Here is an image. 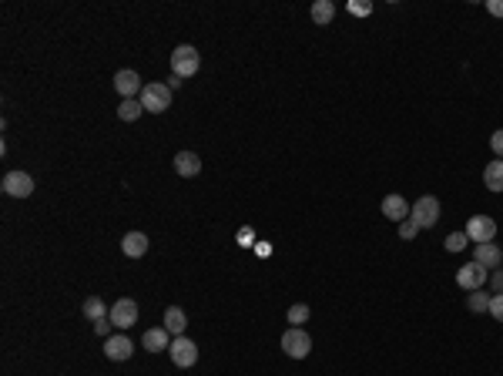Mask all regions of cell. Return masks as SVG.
Masks as SVG:
<instances>
[{"instance_id": "cell-1", "label": "cell", "mask_w": 503, "mask_h": 376, "mask_svg": "<svg viewBox=\"0 0 503 376\" xmlns=\"http://www.w3.org/2000/svg\"><path fill=\"white\" fill-rule=\"evenodd\" d=\"M198 67H202V57H198V51L192 44H181V47L171 51V74H178L181 81L198 74Z\"/></svg>"}, {"instance_id": "cell-2", "label": "cell", "mask_w": 503, "mask_h": 376, "mask_svg": "<svg viewBox=\"0 0 503 376\" xmlns=\"http://www.w3.org/2000/svg\"><path fill=\"white\" fill-rule=\"evenodd\" d=\"M141 108L144 111H151V115H161V111H168L171 108V88L168 84H161V81H155V84H144L141 91Z\"/></svg>"}, {"instance_id": "cell-3", "label": "cell", "mask_w": 503, "mask_h": 376, "mask_svg": "<svg viewBox=\"0 0 503 376\" xmlns=\"http://www.w3.org/2000/svg\"><path fill=\"white\" fill-rule=\"evenodd\" d=\"M282 350H285V356H292V360H306L312 350V336L306 329H299V326H289L282 336Z\"/></svg>"}, {"instance_id": "cell-4", "label": "cell", "mask_w": 503, "mask_h": 376, "mask_svg": "<svg viewBox=\"0 0 503 376\" xmlns=\"http://www.w3.org/2000/svg\"><path fill=\"white\" fill-rule=\"evenodd\" d=\"M410 219H413L420 229H433L439 222V198L436 195H423V198L410 208Z\"/></svg>"}, {"instance_id": "cell-5", "label": "cell", "mask_w": 503, "mask_h": 376, "mask_svg": "<svg viewBox=\"0 0 503 376\" xmlns=\"http://www.w3.org/2000/svg\"><path fill=\"white\" fill-rule=\"evenodd\" d=\"M487 283H490V273H487L480 262H466V266L456 269V285L466 289V292H477V289H483Z\"/></svg>"}, {"instance_id": "cell-6", "label": "cell", "mask_w": 503, "mask_h": 376, "mask_svg": "<svg viewBox=\"0 0 503 376\" xmlns=\"http://www.w3.org/2000/svg\"><path fill=\"white\" fill-rule=\"evenodd\" d=\"M168 353H171V363L181 366V370H188V366L198 363V346H195L188 336H175L171 346H168Z\"/></svg>"}, {"instance_id": "cell-7", "label": "cell", "mask_w": 503, "mask_h": 376, "mask_svg": "<svg viewBox=\"0 0 503 376\" xmlns=\"http://www.w3.org/2000/svg\"><path fill=\"white\" fill-rule=\"evenodd\" d=\"M466 239H470V242H493V235H497V222L490 219V215H473V219L466 222Z\"/></svg>"}, {"instance_id": "cell-8", "label": "cell", "mask_w": 503, "mask_h": 376, "mask_svg": "<svg viewBox=\"0 0 503 376\" xmlns=\"http://www.w3.org/2000/svg\"><path fill=\"white\" fill-rule=\"evenodd\" d=\"M0 188L11 195V198H27V195L34 192V178H30L27 171H7L4 182H0Z\"/></svg>"}, {"instance_id": "cell-9", "label": "cell", "mask_w": 503, "mask_h": 376, "mask_svg": "<svg viewBox=\"0 0 503 376\" xmlns=\"http://www.w3.org/2000/svg\"><path fill=\"white\" fill-rule=\"evenodd\" d=\"M117 329H131V326L138 323V302L134 299H117L115 306H111V316H108Z\"/></svg>"}, {"instance_id": "cell-10", "label": "cell", "mask_w": 503, "mask_h": 376, "mask_svg": "<svg viewBox=\"0 0 503 376\" xmlns=\"http://www.w3.org/2000/svg\"><path fill=\"white\" fill-rule=\"evenodd\" d=\"M131 353H134V343H131L125 333H117V336L104 339V356H108V360L121 363V360H131Z\"/></svg>"}, {"instance_id": "cell-11", "label": "cell", "mask_w": 503, "mask_h": 376, "mask_svg": "<svg viewBox=\"0 0 503 376\" xmlns=\"http://www.w3.org/2000/svg\"><path fill=\"white\" fill-rule=\"evenodd\" d=\"M115 88H117V94L128 101V98H141V91H144V84H141V78L134 74V71H117L115 74Z\"/></svg>"}, {"instance_id": "cell-12", "label": "cell", "mask_w": 503, "mask_h": 376, "mask_svg": "<svg viewBox=\"0 0 503 376\" xmlns=\"http://www.w3.org/2000/svg\"><path fill=\"white\" fill-rule=\"evenodd\" d=\"M473 262H480L483 269H497V266H503V252L493 242H480L473 249Z\"/></svg>"}, {"instance_id": "cell-13", "label": "cell", "mask_w": 503, "mask_h": 376, "mask_svg": "<svg viewBox=\"0 0 503 376\" xmlns=\"http://www.w3.org/2000/svg\"><path fill=\"white\" fill-rule=\"evenodd\" d=\"M383 215H386L389 222H406V215H410V205H406V198L403 195H386L383 198Z\"/></svg>"}, {"instance_id": "cell-14", "label": "cell", "mask_w": 503, "mask_h": 376, "mask_svg": "<svg viewBox=\"0 0 503 376\" xmlns=\"http://www.w3.org/2000/svg\"><path fill=\"white\" fill-rule=\"evenodd\" d=\"M121 252L128 256V259H141L144 252H148V235L144 232H128L121 239Z\"/></svg>"}, {"instance_id": "cell-15", "label": "cell", "mask_w": 503, "mask_h": 376, "mask_svg": "<svg viewBox=\"0 0 503 376\" xmlns=\"http://www.w3.org/2000/svg\"><path fill=\"white\" fill-rule=\"evenodd\" d=\"M175 171H178L181 178H195L202 171V158L195 155V152H178L175 155Z\"/></svg>"}, {"instance_id": "cell-16", "label": "cell", "mask_w": 503, "mask_h": 376, "mask_svg": "<svg viewBox=\"0 0 503 376\" xmlns=\"http://www.w3.org/2000/svg\"><path fill=\"white\" fill-rule=\"evenodd\" d=\"M141 343H144V350L148 353L168 350V346H171V333H168L165 326H161V329H148V333L141 336Z\"/></svg>"}, {"instance_id": "cell-17", "label": "cell", "mask_w": 503, "mask_h": 376, "mask_svg": "<svg viewBox=\"0 0 503 376\" xmlns=\"http://www.w3.org/2000/svg\"><path fill=\"white\" fill-rule=\"evenodd\" d=\"M81 309H84V316H88L91 323H98V319H108V316H111V309H108V302H104L101 296H88Z\"/></svg>"}, {"instance_id": "cell-18", "label": "cell", "mask_w": 503, "mask_h": 376, "mask_svg": "<svg viewBox=\"0 0 503 376\" xmlns=\"http://www.w3.org/2000/svg\"><path fill=\"white\" fill-rule=\"evenodd\" d=\"M185 326H188V316H185V309L171 306V309L165 312V329L171 333V336H185Z\"/></svg>"}, {"instance_id": "cell-19", "label": "cell", "mask_w": 503, "mask_h": 376, "mask_svg": "<svg viewBox=\"0 0 503 376\" xmlns=\"http://www.w3.org/2000/svg\"><path fill=\"white\" fill-rule=\"evenodd\" d=\"M483 185L490 188V192H503V158L490 161L487 169H483Z\"/></svg>"}, {"instance_id": "cell-20", "label": "cell", "mask_w": 503, "mask_h": 376, "mask_svg": "<svg viewBox=\"0 0 503 376\" xmlns=\"http://www.w3.org/2000/svg\"><path fill=\"white\" fill-rule=\"evenodd\" d=\"M333 17H335V4H333V0H316V4H312V21H316L319 27L333 24Z\"/></svg>"}, {"instance_id": "cell-21", "label": "cell", "mask_w": 503, "mask_h": 376, "mask_svg": "<svg viewBox=\"0 0 503 376\" xmlns=\"http://www.w3.org/2000/svg\"><path fill=\"white\" fill-rule=\"evenodd\" d=\"M141 115H144V108L138 98H128V101H121V108H117V118H121V121H138Z\"/></svg>"}, {"instance_id": "cell-22", "label": "cell", "mask_w": 503, "mask_h": 376, "mask_svg": "<svg viewBox=\"0 0 503 376\" xmlns=\"http://www.w3.org/2000/svg\"><path fill=\"white\" fill-rule=\"evenodd\" d=\"M490 299L493 296H487V292H483V289H477V292H470V296H466V306H470V312H490Z\"/></svg>"}, {"instance_id": "cell-23", "label": "cell", "mask_w": 503, "mask_h": 376, "mask_svg": "<svg viewBox=\"0 0 503 376\" xmlns=\"http://www.w3.org/2000/svg\"><path fill=\"white\" fill-rule=\"evenodd\" d=\"M285 319H289L292 326H299V329H302V323H309V306H306V302H296V306H289Z\"/></svg>"}, {"instance_id": "cell-24", "label": "cell", "mask_w": 503, "mask_h": 376, "mask_svg": "<svg viewBox=\"0 0 503 376\" xmlns=\"http://www.w3.org/2000/svg\"><path fill=\"white\" fill-rule=\"evenodd\" d=\"M466 242H470L466 232H453V235H446V242H443V246H446V252H463Z\"/></svg>"}, {"instance_id": "cell-25", "label": "cell", "mask_w": 503, "mask_h": 376, "mask_svg": "<svg viewBox=\"0 0 503 376\" xmlns=\"http://www.w3.org/2000/svg\"><path fill=\"white\" fill-rule=\"evenodd\" d=\"M490 316L497 323H503V292H497V296L490 299Z\"/></svg>"}, {"instance_id": "cell-26", "label": "cell", "mask_w": 503, "mask_h": 376, "mask_svg": "<svg viewBox=\"0 0 503 376\" xmlns=\"http://www.w3.org/2000/svg\"><path fill=\"white\" fill-rule=\"evenodd\" d=\"M490 148H493V155L497 158H503V128L490 135Z\"/></svg>"}, {"instance_id": "cell-27", "label": "cell", "mask_w": 503, "mask_h": 376, "mask_svg": "<svg viewBox=\"0 0 503 376\" xmlns=\"http://www.w3.org/2000/svg\"><path fill=\"white\" fill-rule=\"evenodd\" d=\"M420 232V225H416L413 219H406V222H400V235L403 239H413V235Z\"/></svg>"}, {"instance_id": "cell-28", "label": "cell", "mask_w": 503, "mask_h": 376, "mask_svg": "<svg viewBox=\"0 0 503 376\" xmlns=\"http://www.w3.org/2000/svg\"><path fill=\"white\" fill-rule=\"evenodd\" d=\"M111 326H115V323H111V319H98V323H94V333H98V336H104V339H108V336H111Z\"/></svg>"}, {"instance_id": "cell-29", "label": "cell", "mask_w": 503, "mask_h": 376, "mask_svg": "<svg viewBox=\"0 0 503 376\" xmlns=\"http://www.w3.org/2000/svg\"><path fill=\"white\" fill-rule=\"evenodd\" d=\"M349 13H356V17H366V13H373V4H349Z\"/></svg>"}, {"instance_id": "cell-30", "label": "cell", "mask_w": 503, "mask_h": 376, "mask_svg": "<svg viewBox=\"0 0 503 376\" xmlns=\"http://www.w3.org/2000/svg\"><path fill=\"white\" fill-rule=\"evenodd\" d=\"M490 285H493V292H503V269H493L490 273Z\"/></svg>"}, {"instance_id": "cell-31", "label": "cell", "mask_w": 503, "mask_h": 376, "mask_svg": "<svg viewBox=\"0 0 503 376\" xmlns=\"http://www.w3.org/2000/svg\"><path fill=\"white\" fill-rule=\"evenodd\" d=\"M487 11H490L493 17H503V0H490V4H487Z\"/></svg>"}, {"instance_id": "cell-32", "label": "cell", "mask_w": 503, "mask_h": 376, "mask_svg": "<svg viewBox=\"0 0 503 376\" xmlns=\"http://www.w3.org/2000/svg\"><path fill=\"white\" fill-rule=\"evenodd\" d=\"M165 84H168V88H171V91H175V88H181V78H178V74H171V78H168Z\"/></svg>"}]
</instances>
